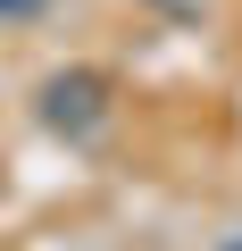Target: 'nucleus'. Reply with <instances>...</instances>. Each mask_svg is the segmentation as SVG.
I'll return each mask as SVG.
<instances>
[{
    "instance_id": "nucleus-1",
    "label": "nucleus",
    "mask_w": 242,
    "mask_h": 251,
    "mask_svg": "<svg viewBox=\"0 0 242 251\" xmlns=\"http://www.w3.org/2000/svg\"><path fill=\"white\" fill-rule=\"evenodd\" d=\"M92 92H100V84H84V75H75V84H50V117H59V126H67V117H92Z\"/></svg>"
},
{
    "instance_id": "nucleus-2",
    "label": "nucleus",
    "mask_w": 242,
    "mask_h": 251,
    "mask_svg": "<svg viewBox=\"0 0 242 251\" xmlns=\"http://www.w3.org/2000/svg\"><path fill=\"white\" fill-rule=\"evenodd\" d=\"M234 251H242V243H234Z\"/></svg>"
}]
</instances>
